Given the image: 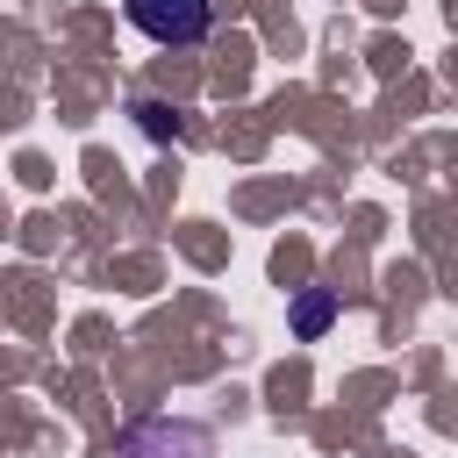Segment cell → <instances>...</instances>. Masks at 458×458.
I'll return each instance as SVG.
<instances>
[{"label": "cell", "instance_id": "6da1fadb", "mask_svg": "<svg viewBox=\"0 0 458 458\" xmlns=\"http://www.w3.org/2000/svg\"><path fill=\"white\" fill-rule=\"evenodd\" d=\"M122 14H129V29H143L150 43L186 50V43H200V36H208L215 0H122Z\"/></svg>", "mask_w": 458, "mask_h": 458}, {"label": "cell", "instance_id": "7a4b0ae2", "mask_svg": "<svg viewBox=\"0 0 458 458\" xmlns=\"http://www.w3.org/2000/svg\"><path fill=\"white\" fill-rule=\"evenodd\" d=\"M322 322H329V293H308V301L293 308V329H301V336H315Z\"/></svg>", "mask_w": 458, "mask_h": 458}]
</instances>
